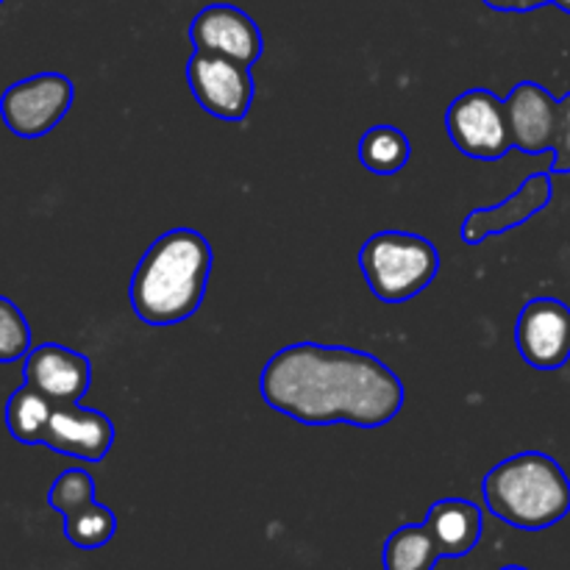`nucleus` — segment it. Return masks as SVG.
I'll list each match as a JSON object with an SVG mask.
<instances>
[{
	"label": "nucleus",
	"instance_id": "nucleus-6",
	"mask_svg": "<svg viewBox=\"0 0 570 570\" xmlns=\"http://www.w3.org/2000/svg\"><path fill=\"white\" fill-rule=\"evenodd\" d=\"M72 98L76 87L65 72H37L0 95V117L14 137L39 139L65 120Z\"/></svg>",
	"mask_w": 570,
	"mask_h": 570
},
{
	"label": "nucleus",
	"instance_id": "nucleus-16",
	"mask_svg": "<svg viewBox=\"0 0 570 570\" xmlns=\"http://www.w3.org/2000/svg\"><path fill=\"white\" fill-rule=\"evenodd\" d=\"M384 570H434L443 554L426 523H406L384 543Z\"/></svg>",
	"mask_w": 570,
	"mask_h": 570
},
{
	"label": "nucleus",
	"instance_id": "nucleus-5",
	"mask_svg": "<svg viewBox=\"0 0 570 570\" xmlns=\"http://www.w3.org/2000/svg\"><path fill=\"white\" fill-rule=\"evenodd\" d=\"M445 128L456 150L479 161H495L510 154L512 134L507 106L490 89H468L451 100Z\"/></svg>",
	"mask_w": 570,
	"mask_h": 570
},
{
	"label": "nucleus",
	"instance_id": "nucleus-9",
	"mask_svg": "<svg viewBox=\"0 0 570 570\" xmlns=\"http://www.w3.org/2000/svg\"><path fill=\"white\" fill-rule=\"evenodd\" d=\"M189 42L204 53L226 56L245 67H254L262 56V31L248 11L232 3H212L189 22Z\"/></svg>",
	"mask_w": 570,
	"mask_h": 570
},
{
	"label": "nucleus",
	"instance_id": "nucleus-26",
	"mask_svg": "<svg viewBox=\"0 0 570 570\" xmlns=\"http://www.w3.org/2000/svg\"><path fill=\"white\" fill-rule=\"evenodd\" d=\"M0 3H3V0H0Z\"/></svg>",
	"mask_w": 570,
	"mask_h": 570
},
{
	"label": "nucleus",
	"instance_id": "nucleus-21",
	"mask_svg": "<svg viewBox=\"0 0 570 570\" xmlns=\"http://www.w3.org/2000/svg\"><path fill=\"white\" fill-rule=\"evenodd\" d=\"M551 154H554L551 173H570V92L560 98V128H557V142Z\"/></svg>",
	"mask_w": 570,
	"mask_h": 570
},
{
	"label": "nucleus",
	"instance_id": "nucleus-15",
	"mask_svg": "<svg viewBox=\"0 0 570 570\" xmlns=\"http://www.w3.org/2000/svg\"><path fill=\"white\" fill-rule=\"evenodd\" d=\"M56 404L33 390L31 384L22 382L20 387L11 393L6 401V426H9L11 438L22 445H42L45 429H48L50 415H53Z\"/></svg>",
	"mask_w": 570,
	"mask_h": 570
},
{
	"label": "nucleus",
	"instance_id": "nucleus-10",
	"mask_svg": "<svg viewBox=\"0 0 570 570\" xmlns=\"http://www.w3.org/2000/svg\"><path fill=\"white\" fill-rule=\"evenodd\" d=\"M507 120H510L512 148L521 154L540 156L554 150L560 128V100L538 81H521L507 95Z\"/></svg>",
	"mask_w": 570,
	"mask_h": 570
},
{
	"label": "nucleus",
	"instance_id": "nucleus-18",
	"mask_svg": "<svg viewBox=\"0 0 570 570\" xmlns=\"http://www.w3.org/2000/svg\"><path fill=\"white\" fill-rule=\"evenodd\" d=\"M115 534H117V515L109 510V507L98 504V501H92L89 507H83V510L72 512V515L65 518V538L81 551L104 549Z\"/></svg>",
	"mask_w": 570,
	"mask_h": 570
},
{
	"label": "nucleus",
	"instance_id": "nucleus-17",
	"mask_svg": "<svg viewBox=\"0 0 570 570\" xmlns=\"http://www.w3.org/2000/svg\"><path fill=\"white\" fill-rule=\"evenodd\" d=\"M412 145L406 134L395 126H373L360 142V161L376 176H395L406 167Z\"/></svg>",
	"mask_w": 570,
	"mask_h": 570
},
{
	"label": "nucleus",
	"instance_id": "nucleus-8",
	"mask_svg": "<svg viewBox=\"0 0 570 570\" xmlns=\"http://www.w3.org/2000/svg\"><path fill=\"white\" fill-rule=\"evenodd\" d=\"M523 362L538 371H560L570 360V306L560 298H532L515 323Z\"/></svg>",
	"mask_w": 570,
	"mask_h": 570
},
{
	"label": "nucleus",
	"instance_id": "nucleus-24",
	"mask_svg": "<svg viewBox=\"0 0 570 570\" xmlns=\"http://www.w3.org/2000/svg\"><path fill=\"white\" fill-rule=\"evenodd\" d=\"M554 3H557V6H560V9H562V11H568V14H570V0H554Z\"/></svg>",
	"mask_w": 570,
	"mask_h": 570
},
{
	"label": "nucleus",
	"instance_id": "nucleus-23",
	"mask_svg": "<svg viewBox=\"0 0 570 570\" xmlns=\"http://www.w3.org/2000/svg\"><path fill=\"white\" fill-rule=\"evenodd\" d=\"M549 3H554V0H523V11L540 9V6H549Z\"/></svg>",
	"mask_w": 570,
	"mask_h": 570
},
{
	"label": "nucleus",
	"instance_id": "nucleus-7",
	"mask_svg": "<svg viewBox=\"0 0 570 570\" xmlns=\"http://www.w3.org/2000/svg\"><path fill=\"white\" fill-rule=\"evenodd\" d=\"M187 83L200 109L217 120L239 122L254 106L256 87L250 67L226 56L193 50L187 61Z\"/></svg>",
	"mask_w": 570,
	"mask_h": 570
},
{
	"label": "nucleus",
	"instance_id": "nucleus-22",
	"mask_svg": "<svg viewBox=\"0 0 570 570\" xmlns=\"http://www.w3.org/2000/svg\"><path fill=\"white\" fill-rule=\"evenodd\" d=\"M495 11H523V0H482Z\"/></svg>",
	"mask_w": 570,
	"mask_h": 570
},
{
	"label": "nucleus",
	"instance_id": "nucleus-14",
	"mask_svg": "<svg viewBox=\"0 0 570 570\" xmlns=\"http://www.w3.org/2000/svg\"><path fill=\"white\" fill-rule=\"evenodd\" d=\"M426 529L432 532L443 560L471 554L482 540L484 515L473 501L468 499H440L429 507Z\"/></svg>",
	"mask_w": 570,
	"mask_h": 570
},
{
	"label": "nucleus",
	"instance_id": "nucleus-20",
	"mask_svg": "<svg viewBox=\"0 0 570 570\" xmlns=\"http://www.w3.org/2000/svg\"><path fill=\"white\" fill-rule=\"evenodd\" d=\"M31 351V326L14 301L0 295V365L26 360Z\"/></svg>",
	"mask_w": 570,
	"mask_h": 570
},
{
	"label": "nucleus",
	"instance_id": "nucleus-3",
	"mask_svg": "<svg viewBox=\"0 0 570 570\" xmlns=\"http://www.w3.org/2000/svg\"><path fill=\"white\" fill-rule=\"evenodd\" d=\"M482 499L499 521L521 532H543L570 512V479L554 456L523 451L484 476Z\"/></svg>",
	"mask_w": 570,
	"mask_h": 570
},
{
	"label": "nucleus",
	"instance_id": "nucleus-11",
	"mask_svg": "<svg viewBox=\"0 0 570 570\" xmlns=\"http://www.w3.org/2000/svg\"><path fill=\"white\" fill-rule=\"evenodd\" d=\"M22 376L53 404H81L92 384V362L67 345L42 343L28 351Z\"/></svg>",
	"mask_w": 570,
	"mask_h": 570
},
{
	"label": "nucleus",
	"instance_id": "nucleus-19",
	"mask_svg": "<svg viewBox=\"0 0 570 570\" xmlns=\"http://www.w3.org/2000/svg\"><path fill=\"white\" fill-rule=\"evenodd\" d=\"M95 501V479L89 476L83 468H70V471L59 473L56 482L48 490L50 510L59 512L61 518L72 515V512L83 510Z\"/></svg>",
	"mask_w": 570,
	"mask_h": 570
},
{
	"label": "nucleus",
	"instance_id": "nucleus-12",
	"mask_svg": "<svg viewBox=\"0 0 570 570\" xmlns=\"http://www.w3.org/2000/svg\"><path fill=\"white\" fill-rule=\"evenodd\" d=\"M42 445L81 462H100L115 445V423L81 404H56Z\"/></svg>",
	"mask_w": 570,
	"mask_h": 570
},
{
	"label": "nucleus",
	"instance_id": "nucleus-1",
	"mask_svg": "<svg viewBox=\"0 0 570 570\" xmlns=\"http://www.w3.org/2000/svg\"><path fill=\"white\" fill-rule=\"evenodd\" d=\"M259 393L271 410L306 423L382 429L399 417L406 390L399 373L365 351L295 343L267 360Z\"/></svg>",
	"mask_w": 570,
	"mask_h": 570
},
{
	"label": "nucleus",
	"instance_id": "nucleus-25",
	"mask_svg": "<svg viewBox=\"0 0 570 570\" xmlns=\"http://www.w3.org/2000/svg\"><path fill=\"white\" fill-rule=\"evenodd\" d=\"M499 570H529V568H523V566H504V568H499Z\"/></svg>",
	"mask_w": 570,
	"mask_h": 570
},
{
	"label": "nucleus",
	"instance_id": "nucleus-13",
	"mask_svg": "<svg viewBox=\"0 0 570 570\" xmlns=\"http://www.w3.org/2000/svg\"><path fill=\"white\" fill-rule=\"evenodd\" d=\"M551 204V176L549 173H538V176H529L515 193L507 200L495 206H482V209H473L471 215L462 223L460 234L465 245H482L484 239L495 237V234H504L510 228L523 226L527 220H532L538 212H543Z\"/></svg>",
	"mask_w": 570,
	"mask_h": 570
},
{
	"label": "nucleus",
	"instance_id": "nucleus-2",
	"mask_svg": "<svg viewBox=\"0 0 570 570\" xmlns=\"http://www.w3.org/2000/svg\"><path fill=\"white\" fill-rule=\"evenodd\" d=\"M212 245L195 228H170L154 239L128 284L134 315L148 326L189 321L206 298Z\"/></svg>",
	"mask_w": 570,
	"mask_h": 570
},
{
	"label": "nucleus",
	"instance_id": "nucleus-4",
	"mask_svg": "<svg viewBox=\"0 0 570 570\" xmlns=\"http://www.w3.org/2000/svg\"><path fill=\"white\" fill-rule=\"evenodd\" d=\"M360 267L367 289L384 304H404L421 295L440 271V254L426 237L379 232L362 245Z\"/></svg>",
	"mask_w": 570,
	"mask_h": 570
}]
</instances>
